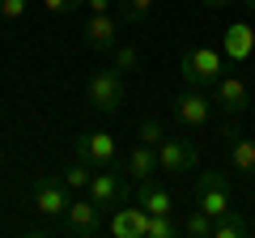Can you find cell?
Returning <instances> with one entry per match:
<instances>
[{
  "label": "cell",
  "mask_w": 255,
  "mask_h": 238,
  "mask_svg": "<svg viewBox=\"0 0 255 238\" xmlns=\"http://www.w3.org/2000/svg\"><path fill=\"white\" fill-rule=\"evenodd\" d=\"M179 77L191 90H213L226 77V51H217V47H187L179 60Z\"/></svg>",
  "instance_id": "1"
},
{
  "label": "cell",
  "mask_w": 255,
  "mask_h": 238,
  "mask_svg": "<svg viewBox=\"0 0 255 238\" xmlns=\"http://www.w3.org/2000/svg\"><path fill=\"white\" fill-rule=\"evenodd\" d=\"M191 200H196V209L209 213L213 221L226 217V213L234 209V187H230V174H221V170H204V174H196Z\"/></svg>",
  "instance_id": "2"
},
{
  "label": "cell",
  "mask_w": 255,
  "mask_h": 238,
  "mask_svg": "<svg viewBox=\"0 0 255 238\" xmlns=\"http://www.w3.org/2000/svg\"><path fill=\"white\" fill-rule=\"evenodd\" d=\"M85 98H90V107L98 111V115H115V111L124 107V73H119L115 64L98 68V73L90 77V85H85Z\"/></svg>",
  "instance_id": "3"
},
{
  "label": "cell",
  "mask_w": 255,
  "mask_h": 238,
  "mask_svg": "<svg viewBox=\"0 0 255 238\" xmlns=\"http://www.w3.org/2000/svg\"><path fill=\"white\" fill-rule=\"evenodd\" d=\"M102 213H107V209H98L90 196L77 192L73 204H68V213H64V234H73V238H94V234H102V230H107V226H102Z\"/></svg>",
  "instance_id": "4"
},
{
  "label": "cell",
  "mask_w": 255,
  "mask_h": 238,
  "mask_svg": "<svg viewBox=\"0 0 255 238\" xmlns=\"http://www.w3.org/2000/svg\"><path fill=\"white\" fill-rule=\"evenodd\" d=\"M30 196H34V209L43 213V217H64L77 192L64 183L60 174H43V179L34 183V192H30Z\"/></svg>",
  "instance_id": "5"
},
{
  "label": "cell",
  "mask_w": 255,
  "mask_h": 238,
  "mask_svg": "<svg viewBox=\"0 0 255 238\" xmlns=\"http://www.w3.org/2000/svg\"><path fill=\"white\" fill-rule=\"evenodd\" d=\"M170 115L179 119L183 128H204L213 119V98L204 90H183V94H174V102H170Z\"/></svg>",
  "instance_id": "6"
},
{
  "label": "cell",
  "mask_w": 255,
  "mask_h": 238,
  "mask_svg": "<svg viewBox=\"0 0 255 238\" xmlns=\"http://www.w3.org/2000/svg\"><path fill=\"white\" fill-rule=\"evenodd\" d=\"M149 230V209L145 204H115L111 209V221H107V234L111 238H145Z\"/></svg>",
  "instance_id": "7"
},
{
  "label": "cell",
  "mask_w": 255,
  "mask_h": 238,
  "mask_svg": "<svg viewBox=\"0 0 255 238\" xmlns=\"http://www.w3.org/2000/svg\"><path fill=\"white\" fill-rule=\"evenodd\" d=\"M85 196H90L98 209H115V204H124L128 200V183L115 174V166H107V170H94V179H90V187H85Z\"/></svg>",
  "instance_id": "8"
},
{
  "label": "cell",
  "mask_w": 255,
  "mask_h": 238,
  "mask_svg": "<svg viewBox=\"0 0 255 238\" xmlns=\"http://www.w3.org/2000/svg\"><path fill=\"white\" fill-rule=\"evenodd\" d=\"M77 157L90 162L94 170H107V166H115L119 145H115L111 132H85V136H77Z\"/></svg>",
  "instance_id": "9"
},
{
  "label": "cell",
  "mask_w": 255,
  "mask_h": 238,
  "mask_svg": "<svg viewBox=\"0 0 255 238\" xmlns=\"http://www.w3.org/2000/svg\"><path fill=\"white\" fill-rule=\"evenodd\" d=\"M196 162H200V153L179 136H166L157 145V170L162 174H187V170H196Z\"/></svg>",
  "instance_id": "10"
},
{
  "label": "cell",
  "mask_w": 255,
  "mask_h": 238,
  "mask_svg": "<svg viewBox=\"0 0 255 238\" xmlns=\"http://www.w3.org/2000/svg\"><path fill=\"white\" fill-rule=\"evenodd\" d=\"M81 38L94 47V51H115L119 47V21L111 13H90L81 26Z\"/></svg>",
  "instance_id": "11"
},
{
  "label": "cell",
  "mask_w": 255,
  "mask_h": 238,
  "mask_svg": "<svg viewBox=\"0 0 255 238\" xmlns=\"http://www.w3.org/2000/svg\"><path fill=\"white\" fill-rule=\"evenodd\" d=\"M213 107H221L226 115H243L247 107H251V94H247V81L243 77H221L217 85H213Z\"/></svg>",
  "instance_id": "12"
},
{
  "label": "cell",
  "mask_w": 255,
  "mask_h": 238,
  "mask_svg": "<svg viewBox=\"0 0 255 238\" xmlns=\"http://www.w3.org/2000/svg\"><path fill=\"white\" fill-rule=\"evenodd\" d=\"M124 174L132 179V183H149V179H162V170H157V149L153 145H132L124 157Z\"/></svg>",
  "instance_id": "13"
},
{
  "label": "cell",
  "mask_w": 255,
  "mask_h": 238,
  "mask_svg": "<svg viewBox=\"0 0 255 238\" xmlns=\"http://www.w3.org/2000/svg\"><path fill=\"white\" fill-rule=\"evenodd\" d=\"M221 51H226L230 64H247V60L255 55V30L247 26V21L226 26V34H221Z\"/></svg>",
  "instance_id": "14"
},
{
  "label": "cell",
  "mask_w": 255,
  "mask_h": 238,
  "mask_svg": "<svg viewBox=\"0 0 255 238\" xmlns=\"http://www.w3.org/2000/svg\"><path fill=\"white\" fill-rule=\"evenodd\" d=\"M136 204H145L149 213H179V200L166 183L149 179V183H136Z\"/></svg>",
  "instance_id": "15"
},
{
  "label": "cell",
  "mask_w": 255,
  "mask_h": 238,
  "mask_svg": "<svg viewBox=\"0 0 255 238\" xmlns=\"http://www.w3.org/2000/svg\"><path fill=\"white\" fill-rule=\"evenodd\" d=\"M230 166L238 174H255V136H234L230 140Z\"/></svg>",
  "instance_id": "16"
},
{
  "label": "cell",
  "mask_w": 255,
  "mask_h": 238,
  "mask_svg": "<svg viewBox=\"0 0 255 238\" xmlns=\"http://www.w3.org/2000/svg\"><path fill=\"white\" fill-rule=\"evenodd\" d=\"M247 234H251V221L243 213H234V209L213 221V238H247Z\"/></svg>",
  "instance_id": "17"
},
{
  "label": "cell",
  "mask_w": 255,
  "mask_h": 238,
  "mask_svg": "<svg viewBox=\"0 0 255 238\" xmlns=\"http://www.w3.org/2000/svg\"><path fill=\"white\" fill-rule=\"evenodd\" d=\"M183 221H174V213H149V230L145 238H179Z\"/></svg>",
  "instance_id": "18"
},
{
  "label": "cell",
  "mask_w": 255,
  "mask_h": 238,
  "mask_svg": "<svg viewBox=\"0 0 255 238\" xmlns=\"http://www.w3.org/2000/svg\"><path fill=\"white\" fill-rule=\"evenodd\" d=\"M183 234L187 238H213V217L204 209H191L187 217H183Z\"/></svg>",
  "instance_id": "19"
},
{
  "label": "cell",
  "mask_w": 255,
  "mask_h": 238,
  "mask_svg": "<svg viewBox=\"0 0 255 238\" xmlns=\"http://www.w3.org/2000/svg\"><path fill=\"white\" fill-rule=\"evenodd\" d=\"M60 179H64L68 187H73V192H85V187H90V179H94V166L77 157L73 166H64V174H60Z\"/></svg>",
  "instance_id": "20"
},
{
  "label": "cell",
  "mask_w": 255,
  "mask_h": 238,
  "mask_svg": "<svg viewBox=\"0 0 255 238\" xmlns=\"http://www.w3.org/2000/svg\"><path fill=\"white\" fill-rule=\"evenodd\" d=\"M136 140H140V145H162V140H166V128H162V119H153V115H145V119H140V128H136Z\"/></svg>",
  "instance_id": "21"
},
{
  "label": "cell",
  "mask_w": 255,
  "mask_h": 238,
  "mask_svg": "<svg viewBox=\"0 0 255 238\" xmlns=\"http://www.w3.org/2000/svg\"><path fill=\"white\" fill-rule=\"evenodd\" d=\"M111 55H115V60H111V64H115L119 73H136V64H140V51H136V47H128V43H119V47H115V51H111Z\"/></svg>",
  "instance_id": "22"
},
{
  "label": "cell",
  "mask_w": 255,
  "mask_h": 238,
  "mask_svg": "<svg viewBox=\"0 0 255 238\" xmlns=\"http://www.w3.org/2000/svg\"><path fill=\"white\" fill-rule=\"evenodd\" d=\"M153 13V0H124V21H145Z\"/></svg>",
  "instance_id": "23"
},
{
  "label": "cell",
  "mask_w": 255,
  "mask_h": 238,
  "mask_svg": "<svg viewBox=\"0 0 255 238\" xmlns=\"http://www.w3.org/2000/svg\"><path fill=\"white\" fill-rule=\"evenodd\" d=\"M43 9L47 13H77V9H85V0H43Z\"/></svg>",
  "instance_id": "24"
},
{
  "label": "cell",
  "mask_w": 255,
  "mask_h": 238,
  "mask_svg": "<svg viewBox=\"0 0 255 238\" xmlns=\"http://www.w3.org/2000/svg\"><path fill=\"white\" fill-rule=\"evenodd\" d=\"M26 13V0H0V17L4 21H17Z\"/></svg>",
  "instance_id": "25"
},
{
  "label": "cell",
  "mask_w": 255,
  "mask_h": 238,
  "mask_svg": "<svg viewBox=\"0 0 255 238\" xmlns=\"http://www.w3.org/2000/svg\"><path fill=\"white\" fill-rule=\"evenodd\" d=\"M111 4H115V0H85V9H90V13H111Z\"/></svg>",
  "instance_id": "26"
},
{
  "label": "cell",
  "mask_w": 255,
  "mask_h": 238,
  "mask_svg": "<svg viewBox=\"0 0 255 238\" xmlns=\"http://www.w3.org/2000/svg\"><path fill=\"white\" fill-rule=\"evenodd\" d=\"M209 9H226V4H238V0H204Z\"/></svg>",
  "instance_id": "27"
},
{
  "label": "cell",
  "mask_w": 255,
  "mask_h": 238,
  "mask_svg": "<svg viewBox=\"0 0 255 238\" xmlns=\"http://www.w3.org/2000/svg\"><path fill=\"white\" fill-rule=\"evenodd\" d=\"M251 81H255V55H251Z\"/></svg>",
  "instance_id": "28"
},
{
  "label": "cell",
  "mask_w": 255,
  "mask_h": 238,
  "mask_svg": "<svg viewBox=\"0 0 255 238\" xmlns=\"http://www.w3.org/2000/svg\"><path fill=\"white\" fill-rule=\"evenodd\" d=\"M247 9H251V13H255V0H247Z\"/></svg>",
  "instance_id": "29"
},
{
  "label": "cell",
  "mask_w": 255,
  "mask_h": 238,
  "mask_svg": "<svg viewBox=\"0 0 255 238\" xmlns=\"http://www.w3.org/2000/svg\"><path fill=\"white\" fill-rule=\"evenodd\" d=\"M251 200H255V192H251Z\"/></svg>",
  "instance_id": "30"
}]
</instances>
